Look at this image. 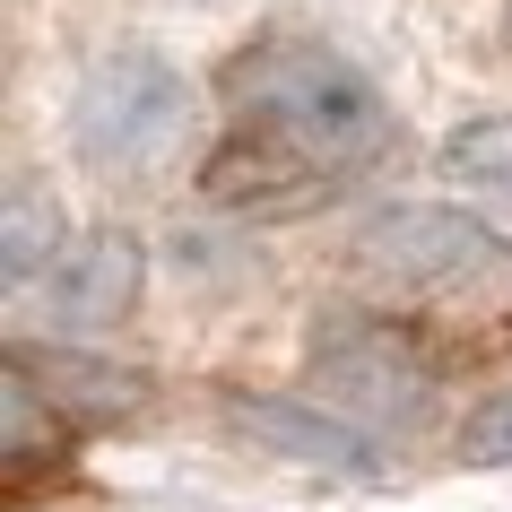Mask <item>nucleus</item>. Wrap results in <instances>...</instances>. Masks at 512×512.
<instances>
[{
  "mask_svg": "<svg viewBox=\"0 0 512 512\" xmlns=\"http://www.w3.org/2000/svg\"><path fill=\"white\" fill-rule=\"evenodd\" d=\"M235 139L209 157V200H287L304 183L356 174L391 148V105L348 53L313 35H261L226 61Z\"/></svg>",
  "mask_w": 512,
  "mask_h": 512,
  "instance_id": "1",
  "label": "nucleus"
},
{
  "mask_svg": "<svg viewBox=\"0 0 512 512\" xmlns=\"http://www.w3.org/2000/svg\"><path fill=\"white\" fill-rule=\"evenodd\" d=\"M183 131H191V87L157 53L96 61L70 96V148L87 174H157V165H174Z\"/></svg>",
  "mask_w": 512,
  "mask_h": 512,
  "instance_id": "2",
  "label": "nucleus"
},
{
  "mask_svg": "<svg viewBox=\"0 0 512 512\" xmlns=\"http://www.w3.org/2000/svg\"><path fill=\"white\" fill-rule=\"evenodd\" d=\"M356 270L391 278V287H495V278H512V243L460 209L400 200L356 226Z\"/></svg>",
  "mask_w": 512,
  "mask_h": 512,
  "instance_id": "3",
  "label": "nucleus"
},
{
  "mask_svg": "<svg viewBox=\"0 0 512 512\" xmlns=\"http://www.w3.org/2000/svg\"><path fill=\"white\" fill-rule=\"evenodd\" d=\"M313 391H322V408L339 426H391V434H408L434 408L426 356L400 330H374V322H339L313 348Z\"/></svg>",
  "mask_w": 512,
  "mask_h": 512,
  "instance_id": "4",
  "label": "nucleus"
},
{
  "mask_svg": "<svg viewBox=\"0 0 512 512\" xmlns=\"http://www.w3.org/2000/svg\"><path fill=\"white\" fill-rule=\"evenodd\" d=\"M139 243L131 235H79V243H61V261L44 270V313H53L61 330H113L122 313L139 304Z\"/></svg>",
  "mask_w": 512,
  "mask_h": 512,
  "instance_id": "5",
  "label": "nucleus"
},
{
  "mask_svg": "<svg viewBox=\"0 0 512 512\" xmlns=\"http://www.w3.org/2000/svg\"><path fill=\"white\" fill-rule=\"evenodd\" d=\"M61 452H70L61 408L35 391L27 365H9V374H0V469H9V478H35V469H53Z\"/></svg>",
  "mask_w": 512,
  "mask_h": 512,
  "instance_id": "6",
  "label": "nucleus"
},
{
  "mask_svg": "<svg viewBox=\"0 0 512 512\" xmlns=\"http://www.w3.org/2000/svg\"><path fill=\"white\" fill-rule=\"evenodd\" d=\"M243 426H252V434H270V443H287V452H304V460H339L348 478H374V452H365V434L339 426L330 408L296 417V408H278V400H252V408H243Z\"/></svg>",
  "mask_w": 512,
  "mask_h": 512,
  "instance_id": "7",
  "label": "nucleus"
},
{
  "mask_svg": "<svg viewBox=\"0 0 512 512\" xmlns=\"http://www.w3.org/2000/svg\"><path fill=\"white\" fill-rule=\"evenodd\" d=\"M443 174H452L460 191H478V200H495V209L512 217V113L460 122V131L443 139Z\"/></svg>",
  "mask_w": 512,
  "mask_h": 512,
  "instance_id": "8",
  "label": "nucleus"
},
{
  "mask_svg": "<svg viewBox=\"0 0 512 512\" xmlns=\"http://www.w3.org/2000/svg\"><path fill=\"white\" fill-rule=\"evenodd\" d=\"M53 261H61V243H53V209H44L27 183H9V287H35Z\"/></svg>",
  "mask_w": 512,
  "mask_h": 512,
  "instance_id": "9",
  "label": "nucleus"
},
{
  "mask_svg": "<svg viewBox=\"0 0 512 512\" xmlns=\"http://www.w3.org/2000/svg\"><path fill=\"white\" fill-rule=\"evenodd\" d=\"M460 460L469 469H512V382L460 417Z\"/></svg>",
  "mask_w": 512,
  "mask_h": 512,
  "instance_id": "10",
  "label": "nucleus"
}]
</instances>
